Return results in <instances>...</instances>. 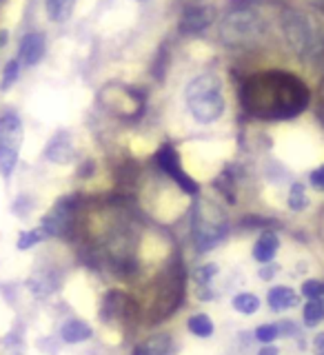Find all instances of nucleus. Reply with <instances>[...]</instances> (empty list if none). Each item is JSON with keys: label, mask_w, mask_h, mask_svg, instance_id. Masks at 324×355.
I'll list each match as a JSON object with an SVG mask.
<instances>
[{"label": "nucleus", "mask_w": 324, "mask_h": 355, "mask_svg": "<svg viewBox=\"0 0 324 355\" xmlns=\"http://www.w3.org/2000/svg\"><path fill=\"white\" fill-rule=\"evenodd\" d=\"M324 320V297L322 300H307V304L302 306V322L307 329L318 327Z\"/></svg>", "instance_id": "nucleus-21"}, {"label": "nucleus", "mask_w": 324, "mask_h": 355, "mask_svg": "<svg viewBox=\"0 0 324 355\" xmlns=\"http://www.w3.org/2000/svg\"><path fill=\"white\" fill-rule=\"evenodd\" d=\"M278 271H280V266H278L275 262H271V264H262L258 275H260V280H273Z\"/></svg>", "instance_id": "nucleus-28"}, {"label": "nucleus", "mask_w": 324, "mask_h": 355, "mask_svg": "<svg viewBox=\"0 0 324 355\" xmlns=\"http://www.w3.org/2000/svg\"><path fill=\"white\" fill-rule=\"evenodd\" d=\"M311 205V200L307 196V187L302 182H293L289 187L287 193V207L293 211V214H302V211Z\"/></svg>", "instance_id": "nucleus-19"}, {"label": "nucleus", "mask_w": 324, "mask_h": 355, "mask_svg": "<svg viewBox=\"0 0 324 355\" xmlns=\"http://www.w3.org/2000/svg\"><path fill=\"white\" fill-rule=\"evenodd\" d=\"M185 103L198 125H214L227 109L222 80L216 73H200L185 89Z\"/></svg>", "instance_id": "nucleus-2"}, {"label": "nucleus", "mask_w": 324, "mask_h": 355, "mask_svg": "<svg viewBox=\"0 0 324 355\" xmlns=\"http://www.w3.org/2000/svg\"><path fill=\"white\" fill-rule=\"evenodd\" d=\"M20 78V60H9L3 69V80H0V89L7 92V89L14 85Z\"/></svg>", "instance_id": "nucleus-26"}, {"label": "nucleus", "mask_w": 324, "mask_h": 355, "mask_svg": "<svg viewBox=\"0 0 324 355\" xmlns=\"http://www.w3.org/2000/svg\"><path fill=\"white\" fill-rule=\"evenodd\" d=\"M249 3H273V0H249Z\"/></svg>", "instance_id": "nucleus-33"}, {"label": "nucleus", "mask_w": 324, "mask_h": 355, "mask_svg": "<svg viewBox=\"0 0 324 355\" xmlns=\"http://www.w3.org/2000/svg\"><path fill=\"white\" fill-rule=\"evenodd\" d=\"M22 138H25V129H22L20 116L14 111L0 116V175L5 180H9L16 171Z\"/></svg>", "instance_id": "nucleus-6"}, {"label": "nucleus", "mask_w": 324, "mask_h": 355, "mask_svg": "<svg viewBox=\"0 0 324 355\" xmlns=\"http://www.w3.org/2000/svg\"><path fill=\"white\" fill-rule=\"evenodd\" d=\"M129 315V295L125 291H107L100 304V320L103 322H114L118 318Z\"/></svg>", "instance_id": "nucleus-11"}, {"label": "nucleus", "mask_w": 324, "mask_h": 355, "mask_svg": "<svg viewBox=\"0 0 324 355\" xmlns=\"http://www.w3.org/2000/svg\"><path fill=\"white\" fill-rule=\"evenodd\" d=\"M191 233H194L196 249L200 253H207L227 238V233H229L227 216L222 214L216 205L203 202V200H200V205L196 202V207H194Z\"/></svg>", "instance_id": "nucleus-4"}, {"label": "nucleus", "mask_w": 324, "mask_h": 355, "mask_svg": "<svg viewBox=\"0 0 324 355\" xmlns=\"http://www.w3.org/2000/svg\"><path fill=\"white\" fill-rule=\"evenodd\" d=\"M280 251V236L275 231L266 229L262 231L258 240H255L253 249H251V258L258 264H271L275 262V255Z\"/></svg>", "instance_id": "nucleus-10"}, {"label": "nucleus", "mask_w": 324, "mask_h": 355, "mask_svg": "<svg viewBox=\"0 0 324 355\" xmlns=\"http://www.w3.org/2000/svg\"><path fill=\"white\" fill-rule=\"evenodd\" d=\"M309 184L318 189V191H324V164L316 166V169L309 173Z\"/></svg>", "instance_id": "nucleus-27"}, {"label": "nucleus", "mask_w": 324, "mask_h": 355, "mask_svg": "<svg viewBox=\"0 0 324 355\" xmlns=\"http://www.w3.org/2000/svg\"><path fill=\"white\" fill-rule=\"evenodd\" d=\"M309 87L296 73L260 71L240 89V103L247 114L260 120H291L309 105Z\"/></svg>", "instance_id": "nucleus-1"}, {"label": "nucleus", "mask_w": 324, "mask_h": 355, "mask_svg": "<svg viewBox=\"0 0 324 355\" xmlns=\"http://www.w3.org/2000/svg\"><path fill=\"white\" fill-rule=\"evenodd\" d=\"M187 329H189V333H191V336L198 338V340H207V338H211V336L216 333L214 320H211L207 313H194V315H189V320H187Z\"/></svg>", "instance_id": "nucleus-18"}, {"label": "nucleus", "mask_w": 324, "mask_h": 355, "mask_svg": "<svg viewBox=\"0 0 324 355\" xmlns=\"http://www.w3.org/2000/svg\"><path fill=\"white\" fill-rule=\"evenodd\" d=\"M266 31V25L258 11H253L251 7H242L231 11V14L222 20L220 33L222 40L231 47H251L258 42Z\"/></svg>", "instance_id": "nucleus-5"}, {"label": "nucleus", "mask_w": 324, "mask_h": 355, "mask_svg": "<svg viewBox=\"0 0 324 355\" xmlns=\"http://www.w3.org/2000/svg\"><path fill=\"white\" fill-rule=\"evenodd\" d=\"M211 20H214V9L211 7H189L180 20V31L182 33H200L205 31Z\"/></svg>", "instance_id": "nucleus-12"}, {"label": "nucleus", "mask_w": 324, "mask_h": 355, "mask_svg": "<svg viewBox=\"0 0 324 355\" xmlns=\"http://www.w3.org/2000/svg\"><path fill=\"white\" fill-rule=\"evenodd\" d=\"M314 351L318 355H324V331L322 333H316V338H314Z\"/></svg>", "instance_id": "nucleus-30"}, {"label": "nucleus", "mask_w": 324, "mask_h": 355, "mask_svg": "<svg viewBox=\"0 0 324 355\" xmlns=\"http://www.w3.org/2000/svg\"><path fill=\"white\" fill-rule=\"evenodd\" d=\"M298 302H300L298 293L287 284L271 286L269 293H266V306H269L271 311H275V313H280V311H287V309H293V306H298Z\"/></svg>", "instance_id": "nucleus-14"}, {"label": "nucleus", "mask_w": 324, "mask_h": 355, "mask_svg": "<svg viewBox=\"0 0 324 355\" xmlns=\"http://www.w3.org/2000/svg\"><path fill=\"white\" fill-rule=\"evenodd\" d=\"M49 240L47 236H44V231L40 227L36 229H27V231H20L18 233V240H16V249L18 251H29L31 247H36V244Z\"/></svg>", "instance_id": "nucleus-23"}, {"label": "nucleus", "mask_w": 324, "mask_h": 355, "mask_svg": "<svg viewBox=\"0 0 324 355\" xmlns=\"http://www.w3.org/2000/svg\"><path fill=\"white\" fill-rule=\"evenodd\" d=\"M60 338H62L65 344H83V342L94 338V329L89 327L85 320L71 318L60 327Z\"/></svg>", "instance_id": "nucleus-15"}, {"label": "nucleus", "mask_w": 324, "mask_h": 355, "mask_svg": "<svg viewBox=\"0 0 324 355\" xmlns=\"http://www.w3.org/2000/svg\"><path fill=\"white\" fill-rule=\"evenodd\" d=\"M74 198L58 200L40 220V229L47 238H62L74 229Z\"/></svg>", "instance_id": "nucleus-8"}, {"label": "nucleus", "mask_w": 324, "mask_h": 355, "mask_svg": "<svg viewBox=\"0 0 324 355\" xmlns=\"http://www.w3.org/2000/svg\"><path fill=\"white\" fill-rule=\"evenodd\" d=\"M133 355H176V344L169 333H155L142 340Z\"/></svg>", "instance_id": "nucleus-13"}, {"label": "nucleus", "mask_w": 324, "mask_h": 355, "mask_svg": "<svg viewBox=\"0 0 324 355\" xmlns=\"http://www.w3.org/2000/svg\"><path fill=\"white\" fill-rule=\"evenodd\" d=\"M155 162H158L160 169L169 175L187 196H191V198L200 196V184L182 169L180 158H178V151L171 147V144H162V147L158 149V153H155Z\"/></svg>", "instance_id": "nucleus-7"}, {"label": "nucleus", "mask_w": 324, "mask_h": 355, "mask_svg": "<svg viewBox=\"0 0 324 355\" xmlns=\"http://www.w3.org/2000/svg\"><path fill=\"white\" fill-rule=\"evenodd\" d=\"M216 275H218V264L216 262H207V264H200L196 273H194V280L198 284V288L203 293H211L209 291V284L216 280Z\"/></svg>", "instance_id": "nucleus-22"}, {"label": "nucleus", "mask_w": 324, "mask_h": 355, "mask_svg": "<svg viewBox=\"0 0 324 355\" xmlns=\"http://www.w3.org/2000/svg\"><path fill=\"white\" fill-rule=\"evenodd\" d=\"M136 3H149V0H136Z\"/></svg>", "instance_id": "nucleus-34"}, {"label": "nucleus", "mask_w": 324, "mask_h": 355, "mask_svg": "<svg viewBox=\"0 0 324 355\" xmlns=\"http://www.w3.org/2000/svg\"><path fill=\"white\" fill-rule=\"evenodd\" d=\"M282 31L287 42L302 60H318L324 55V29L300 9L284 11Z\"/></svg>", "instance_id": "nucleus-3"}, {"label": "nucleus", "mask_w": 324, "mask_h": 355, "mask_svg": "<svg viewBox=\"0 0 324 355\" xmlns=\"http://www.w3.org/2000/svg\"><path fill=\"white\" fill-rule=\"evenodd\" d=\"M300 295L307 300H322L324 297V280L309 277V280H305L302 286H300Z\"/></svg>", "instance_id": "nucleus-25"}, {"label": "nucleus", "mask_w": 324, "mask_h": 355, "mask_svg": "<svg viewBox=\"0 0 324 355\" xmlns=\"http://www.w3.org/2000/svg\"><path fill=\"white\" fill-rule=\"evenodd\" d=\"M253 338L260 344H273L278 338H280V327H278V322H264V324L255 327Z\"/></svg>", "instance_id": "nucleus-24"}, {"label": "nucleus", "mask_w": 324, "mask_h": 355, "mask_svg": "<svg viewBox=\"0 0 324 355\" xmlns=\"http://www.w3.org/2000/svg\"><path fill=\"white\" fill-rule=\"evenodd\" d=\"M258 355H280V349L273 347V344H262Z\"/></svg>", "instance_id": "nucleus-31"}, {"label": "nucleus", "mask_w": 324, "mask_h": 355, "mask_svg": "<svg viewBox=\"0 0 324 355\" xmlns=\"http://www.w3.org/2000/svg\"><path fill=\"white\" fill-rule=\"evenodd\" d=\"M7 36H9L7 31H0V47H5V42H7Z\"/></svg>", "instance_id": "nucleus-32"}, {"label": "nucleus", "mask_w": 324, "mask_h": 355, "mask_svg": "<svg viewBox=\"0 0 324 355\" xmlns=\"http://www.w3.org/2000/svg\"><path fill=\"white\" fill-rule=\"evenodd\" d=\"M231 306L240 315H255L262 306V300L253 291H240L231 297Z\"/></svg>", "instance_id": "nucleus-17"}, {"label": "nucleus", "mask_w": 324, "mask_h": 355, "mask_svg": "<svg viewBox=\"0 0 324 355\" xmlns=\"http://www.w3.org/2000/svg\"><path fill=\"white\" fill-rule=\"evenodd\" d=\"M44 51H47V40H44V33L40 31H29L22 36L20 47H18V58L25 67H33L42 60Z\"/></svg>", "instance_id": "nucleus-9"}, {"label": "nucleus", "mask_w": 324, "mask_h": 355, "mask_svg": "<svg viewBox=\"0 0 324 355\" xmlns=\"http://www.w3.org/2000/svg\"><path fill=\"white\" fill-rule=\"evenodd\" d=\"M71 155H74V147H71L69 136H67V133H58V136H53L51 142L47 144V149H44V158L51 160V162H58V164L69 162Z\"/></svg>", "instance_id": "nucleus-16"}, {"label": "nucleus", "mask_w": 324, "mask_h": 355, "mask_svg": "<svg viewBox=\"0 0 324 355\" xmlns=\"http://www.w3.org/2000/svg\"><path fill=\"white\" fill-rule=\"evenodd\" d=\"M278 327H280V336H298V331L300 329H296V322H291V320H284V322H278Z\"/></svg>", "instance_id": "nucleus-29"}, {"label": "nucleus", "mask_w": 324, "mask_h": 355, "mask_svg": "<svg viewBox=\"0 0 324 355\" xmlns=\"http://www.w3.org/2000/svg\"><path fill=\"white\" fill-rule=\"evenodd\" d=\"M76 0H44V9H47V16L53 22H67L74 11Z\"/></svg>", "instance_id": "nucleus-20"}]
</instances>
